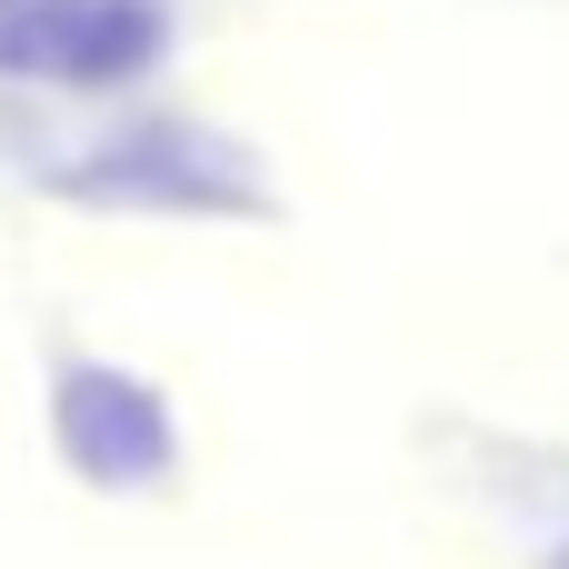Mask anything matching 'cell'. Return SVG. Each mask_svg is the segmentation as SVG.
<instances>
[{
	"mask_svg": "<svg viewBox=\"0 0 569 569\" xmlns=\"http://www.w3.org/2000/svg\"><path fill=\"white\" fill-rule=\"evenodd\" d=\"M60 450L100 490H140L170 470V410L130 370H70L60 380Z\"/></svg>",
	"mask_w": 569,
	"mask_h": 569,
	"instance_id": "3",
	"label": "cell"
},
{
	"mask_svg": "<svg viewBox=\"0 0 569 569\" xmlns=\"http://www.w3.org/2000/svg\"><path fill=\"white\" fill-rule=\"evenodd\" d=\"M240 170H250V160H240V150H220L210 130H180V120H160V130H130V140L90 150V160L70 170V190H80V200L230 210V200H250V180H240Z\"/></svg>",
	"mask_w": 569,
	"mask_h": 569,
	"instance_id": "2",
	"label": "cell"
},
{
	"mask_svg": "<svg viewBox=\"0 0 569 569\" xmlns=\"http://www.w3.org/2000/svg\"><path fill=\"white\" fill-rule=\"evenodd\" d=\"M170 0H0V80L120 90L160 70Z\"/></svg>",
	"mask_w": 569,
	"mask_h": 569,
	"instance_id": "1",
	"label": "cell"
}]
</instances>
